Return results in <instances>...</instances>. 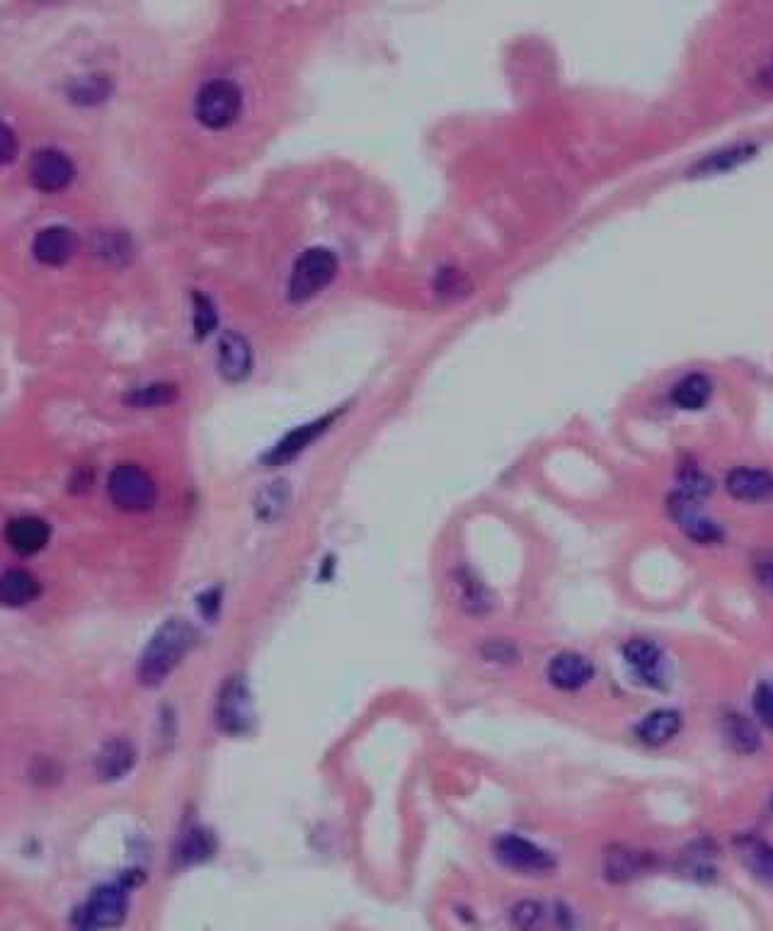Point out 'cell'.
Returning a JSON list of instances; mask_svg holds the SVG:
<instances>
[{"label": "cell", "mask_w": 773, "mask_h": 931, "mask_svg": "<svg viewBox=\"0 0 773 931\" xmlns=\"http://www.w3.org/2000/svg\"><path fill=\"white\" fill-rule=\"evenodd\" d=\"M742 861L752 868L761 881L773 885V844L761 839H744Z\"/></svg>", "instance_id": "obj_24"}, {"label": "cell", "mask_w": 773, "mask_h": 931, "mask_svg": "<svg viewBox=\"0 0 773 931\" xmlns=\"http://www.w3.org/2000/svg\"><path fill=\"white\" fill-rule=\"evenodd\" d=\"M39 594V582L32 573L22 568L5 570L3 582H0V597L8 607H25Z\"/></svg>", "instance_id": "obj_22"}, {"label": "cell", "mask_w": 773, "mask_h": 931, "mask_svg": "<svg viewBox=\"0 0 773 931\" xmlns=\"http://www.w3.org/2000/svg\"><path fill=\"white\" fill-rule=\"evenodd\" d=\"M219 367L228 379H243L253 367V350L250 342L236 330H228L219 340Z\"/></svg>", "instance_id": "obj_15"}, {"label": "cell", "mask_w": 773, "mask_h": 931, "mask_svg": "<svg viewBox=\"0 0 773 931\" xmlns=\"http://www.w3.org/2000/svg\"><path fill=\"white\" fill-rule=\"evenodd\" d=\"M73 173H76L73 161L66 156L64 151H61V148L44 146L32 153L30 177L39 190H47V192L61 190V187H66L68 182H71Z\"/></svg>", "instance_id": "obj_10"}, {"label": "cell", "mask_w": 773, "mask_h": 931, "mask_svg": "<svg viewBox=\"0 0 773 931\" xmlns=\"http://www.w3.org/2000/svg\"><path fill=\"white\" fill-rule=\"evenodd\" d=\"M509 922L517 931H541L546 924V910H543L541 902L534 900L517 902L509 912Z\"/></svg>", "instance_id": "obj_27"}, {"label": "cell", "mask_w": 773, "mask_h": 931, "mask_svg": "<svg viewBox=\"0 0 773 931\" xmlns=\"http://www.w3.org/2000/svg\"><path fill=\"white\" fill-rule=\"evenodd\" d=\"M216 723L223 733L243 735L253 725V696L240 675L226 679L216 699Z\"/></svg>", "instance_id": "obj_5"}, {"label": "cell", "mask_w": 773, "mask_h": 931, "mask_svg": "<svg viewBox=\"0 0 773 931\" xmlns=\"http://www.w3.org/2000/svg\"><path fill=\"white\" fill-rule=\"evenodd\" d=\"M483 658L488 662H500V665H509V662L517 660V648H514L509 641H502V638H495L483 645Z\"/></svg>", "instance_id": "obj_35"}, {"label": "cell", "mask_w": 773, "mask_h": 931, "mask_svg": "<svg viewBox=\"0 0 773 931\" xmlns=\"http://www.w3.org/2000/svg\"><path fill=\"white\" fill-rule=\"evenodd\" d=\"M129 910V883L117 881L100 885L90 895L83 915V931H100L119 927Z\"/></svg>", "instance_id": "obj_6"}, {"label": "cell", "mask_w": 773, "mask_h": 931, "mask_svg": "<svg viewBox=\"0 0 773 931\" xmlns=\"http://www.w3.org/2000/svg\"><path fill=\"white\" fill-rule=\"evenodd\" d=\"M725 488L740 502H766L773 498V473L766 468L737 466L725 476Z\"/></svg>", "instance_id": "obj_11"}, {"label": "cell", "mask_w": 773, "mask_h": 931, "mask_svg": "<svg viewBox=\"0 0 773 931\" xmlns=\"http://www.w3.org/2000/svg\"><path fill=\"white\" fill-rule=\"evenodd\" d=\"M337 272V255L332 253L325 245H313V248L303 250L299 260L294 262L289 279V296L294 301L308 299L316 291H320L325 284L335 277Z\"/></svg>", "instance_id": "obj_3"}, {"label": "cell", "mask_w": 773, "mask_h": 931, "mask_svg": "<svg viewBox=\"0 0 773 931\" xmlns=\"http://www.w3.org/2000/svg\"><path fill=\"white\" fill-rule=\"evenodd\" d=\"M766 81H771V83H773V54H771L769 66H766Z\"/></svg>", "instance_id": "obj_38"}, {"label": "cell", "mask_w": 773, "mask_h": 931, "mask_svg": "<svg viewBox=\"0 0 773 931\" xmlns=\"http://www.w3.org/2000/svg\"><path fill=\"white\" fill-rule=\"evenodd\" d=\"M679 485H681L679 493L686 495V498H691V500L708 498V495L713 493V481H710V476H706L703 471H698L696 466L681 468Z\"/></svg>", "instance_id": "obj_29"}, {"label": "cell", "mask_w": 773, "mask_h": 931, "mask_svg": "<svg viewBox=\"0 0 773 931\" xmlns=\"http://www.w3.org/2000/svg\"><path fill=\"white\" fill-rule=\"evenodd\" d=\"M211 851H214V844H211L209 832L192 827V830L182 837L180 849H177V859L185 861V864H197V861L209 859Z\"/></svg>", "instance_id": "obj_26"}, {"label": "cell", "mask_w": 773, "mask_h": 931, "mask_svg": "<svg viewBox=\"0 0 773 931\" xmlns=\"http://www.w3.org/2000/svg\"><path fill=\"white\" fill-rule=\"evenodd\" d=\"M73 245H76V238H73L71 228L64 224H51L44 226L42 231L34 236L32 250L34 255L42 262H47V265H61V262H66L68 257H71Z\"/></svg>", "instance_id": "obj_14"}, {"label": "cell", "mask_w": 773, "mask_h": 931, "mask_svg": "<svg viewBox=\"0 0 773 931\" xmlns=\"http://www.w3.org/2000/svg\"><path fill=\"white\" fill-rule=\"evenodd\" d=\"M107 490L117 507L129 512H141L156 502V481L139 464H117L107 478Z\"/></svg>", "instance_id": "obj_2"}, {"label": "cell", "mask_w": 773, "mask_h": 931, "mask_svg": "<svg viewBox=\"0 0 773 931\" xmlns=\"http://www.w3.org/2000/svg\"><path fill=\"white\" fill-rule=\"evenodd\" d=\"M330 422H332V415H328V418L308 422V425L296 427L294 432L286 434V437L277 444V447H274L272 451H267L265 459L269 461V464H282V461H286V459H294V456L299 454V451L306 449L308 444H311L313 439H316L318 434L330 425Z\"/></svg>", "instance_id": "obj_20"}, {"label": "cell", "mask_w": 773, "mask_h": 931, "mask_svg": "<svg viewBox=\"0 0 773 931\" xmlns=\"http://www.w3.org/2000/svg\"><path fill=\"white\" fill-rule=\"evenodd\" d=\"M725 735L730 745L735 747L740 755H752L759 750V733L752 723L744 716H730L725 725Z\"/></svg>", "instance_id": "obj_25"}, {"label": "cell", "mask_w": 773, "mask_h": 931, "mask_svg": "<svg viewBox=\"0 0 773 931\" xmlns=\"http://www.w3.org/2000/svg\"><path fill=\"white\" fill-rule=\"evenodd\" d=\"M713 384L706 374H689L672 388V403L681 410H701L710 401Z\"/></svg>", "instance_id": "obj_23"}, {"label": "cell", "mask_w": 773, "mask_h": 931, "mask_svg": "<svg viewBox=\"0 0 773 931\" xmlns=\"http://www.w3.org/2000/svg\"><path fill=\"white\" fill-rule=\"evenodd\" d=\"M752 570H754V580H757L764 590L773 592V548L759 551L757 556L752 558Z\"/></svg>", "instance_id": "obj_34"}, {"label": "cell", "mask_w": 773, "mask_h": 931, "mask_svg": "<svg viewBox=\"0 0 773 931\" xmlns=\"http://www.w3.org/2000/svg\"><path fill=\"white\" fill-rule=\"evenodd\" d=\"M623 660H626V665H631V670L643 682L657 684L662 670L660 645L647 641V638H633V641L623 645Z\"/></svg>", "instance_id": "obj_16"}, {"label": "cell", "mask_w": 773, "mask_h": 931, "mask_svg": "<svg viewBox=\"0 0 773 931\" xmlns=\"http://www.w3.org/2000/svg\"><path fill=\"white\" fill-rule=\"evenodd\" d=\"M594 677L592 660L580 653H560L548 665V679L555 689L577 691L587 687Z\"/></svg>", "instance_id": "obj_12"}, {"label": "cell", "mask_w": 773, "mask_h": 931, "mask_svg": "<svg viewBox=\"0 0 773 931\" xmlns=\"http://www.w3.org/2000/svg\"><path fill=\"white\" fill-rule=\"evenodd\" d=\"M495 856L502 866L524 876H546L555 868V859L546 849L519 835H500L495 839Z\"/></svg>", "instance_id": "obj_7"}, {"label": "cell", "mask_w": 773, "mask_h": 931, "mask_svg": "<svg viewBox=\"0 0 773 931\" xmlns=\"http://www.w3.org/2000/svg\"><path fill=\"white\" fill-rule=\"evenodd\" d=\"M754 713L761 721L764 728L773 730V684H759L757 691H754Z\"/></svg>", "instance_id": "obj_33"}, {"label": "cell", "mask_w": 773, "mask_h": 931, "mask_svg": "<svg viewBox=\"0 0 773 931\" xmlns=\"http://www.w3.org/2000/svg\"><path fill=\"white\" fill-rule=\"evenodd\" d=\"M240 107H243L240 88L236 83L223 81V78L204 83L197 90V97H194V112H197L199 122L214 129L228 127L231 122H236Z\"/></svg>", "instance_id": "obj_4"}, {"label": "cell", "mask_w": 773, "mask_h": 931, "mask_svg": "<svg viewBox=\"0 0 773 931\" xmlns=\"http://www.w3.org/2000/svg\"><path fill=\"white\" fill-rule=\"evenodd\" d=\"M669 517L674 519V524L681 529V534L689 536L698 546H715L725 539L718 522H713L708 514H703L701 507L696 505V500L686 498V495L681 493L669 498Z\"/></svg>", "instance_id": "obj_8"}, {"label": "cell", "mask_w": 773, "mask_h": 931, "mask_svg": "<svg viewBox=\"0 0 773 931\" xmlns=\"http://www.w3.org/2000/svg\"><path fill=\"white\" fill-rule=\"evenodd\" d=\"M175 393H177L175 386H170V384H148V386L136 388V391H131L127 396V401L139 403V405H160V403L173 401Z\"/></svg>", "instance_id": "obj_31"}, {"label": "cell", "mask_w": 773, "mask_h": 931, "mask_svg": "<svg viewBox=\"0 0 773 931\" xmlns=\"http://www.w3.org/2000/svg\"><path fill=\"white\" fill-rule=\"evenodd\" d=\"M216 325V308L214 301L206 299L202 291H194V330L199 338H204Z\"/></svg>", "instance_id": "obj_32"}, {"label": "cell", "mask_w": 773, "mask_h": 931, "mask_svg": "<svg viewBox=\"0 0 773 931\" xmlns=\"http://www.w3.org/2000/svg\"><path fill=\"white\" fill-rule=\"evenodd\" d=\"M49 524L39 517H15L10 519L8 529H5V539L13 551L22 553V556H32V553L42 551L49 541Z\"/></svg>", "instance_id": "obj_13"}, {"label": "cell", "mask_w": 773, "mask_h": 931, "mask_svg": "<svg viewBox=\"0 0 773 931\" xmlns=\"http://www.w3.org/2000/svg\"><path fill=\"white\" fill-rule=\"evenodd\" d=\"M681 730V716L672 708H660V711L647 713L643 721L635 728V738L647 747H662L669 740L677 738Z\"/></svg>", "instance_id": "obj_17"}, {"label": "cell", "mask_w": 773, "mask_h": 931, "mask_svg": "<svg viewBox=\"0 0 773 931\" xmlns=\"http://www.w3.org/2000/svg\"><path fill=\"white\" fill-rule=\"evenodd\" d=\"M456 592H458V602H461L463 611L473 616H483L488 614L492 609V594L488 592V587L483 585L473 573L468 570H458L454 578Z\"/></svg>", "instance_id": "obj_21"}, {"label": "cell", "mask_w": 773, "mask_h": 931, "mask_svg": "<svg viewBox=\"0 0 773 931\" xmlns=\"http://www.w3.org/2000/svg\"><path fill=\"white\" fill-rule=\"evenodd\" d=\"M754 153H757V144H732L727 148H720V151L708 153V156H703L701 161L694 165L691 173H694V177L730 173V170H735L737 165L747 163Z\"/></svg>", "instance_id": "obj_19"}, {"label": "cell", "mask_w": 773, "mask_h": 931, "mask_svg": "<svg viewBox=\"0 0 773 931\" xmlns=\"http://www.w3.org/2000/svg\"><path fill=\"white\" fill-rule=\"evenodd\" d=\"M286 500H289V493H286L284 483H272L257 493L255 505H257V512H260V517L274 519L286 507Z\"/></svg>", "instance_id": "obj_30"}, {"label": "cell", "mask_w": 773, "mask_h": 931, "mask_svg": "<svg viewBox=\"0 0 773 931\" xmlns=\"http://www.w3.org/2000/svg\"><path fill=\"white\" fill-rule=\"evenodd\" d=\"M110 78L105 73H90V76H80L71 83V97L78 102H97L110 93Z\"/></svg>", "instance_id": "obj_28"}, {"label": "cell", "mask_w": 773, "mask_h": 931, "mask_svg": "<svg viewBox=\"0 0 773 931\" xmlns=\"http://www.w3.org/2000/svg\"><path fill=\"white\" fill-rule=\"evenodd\" d=\"M437 284L439 289L444 291H463V287H466V277L458 270H439Z\"/></svg>", "instance_id": "obj_37"}, {"label": "cell", "mask_w": 773, "mask_h": 931, "mask_svg": "<svg viewBox=\"0 0 773 931\" xmlns=\"http://www.w3.org/2000/svg\"><path fill=\"white\" fill-rule=\"evenodd\" d=\"M194 638H197V633H194V628L187 624L185 619L165 621V624L153 633L146 650L141 653L139 667H136L139 682L146 684V687H158V684H163L165 679L170 677V672L180 665L182 658L190 653Z\"/></svg>", "instance_id": "obj_1"}, {"label": "cell", "mask_w": 773, "mask_h": 931, "mask_svg": "<svg viewBox=\"0 0 773 931\" xmlns=\"http://www.w3.org/2000/svg\"><path fill=\"white\" fill-rule=\"evenodd\" d=\"M655 866V854L645 849L626 847V844H614L606 849L604 861H601V871L609 883H628L635 878L645 876Z\"/></svg>", "instance_id": "obj_9"}, {"label": "cell", "mask_w": 773, "mask_h": 931, "mask_svg": "<svg viewBox=\"0 0 773 931\" xmlns=\"http://www.w3.org/2000/svg\"><path fill=\"white\" fill-rule=\"evenodd\" d=\"M15 153H17L15 131L10 129L8 124H3V127H0V156H3V163L13 161Z\"/></svg>", "instance_id": "obj_36"}, {"label": "cell", "mask_w": 773, "mask_h": 931, "mask_svg": "<svg viewBox=\"0 0 773 931\" xmlns=\"http://www.w3.org/2000/svg\"><path fill=\"white\" fill-rule=\"evenodd\" d=\"M136 762L134 747L127 740H110L95 757V774L100 781H117L127 776Z\"/></svg>", "instance_id": "obj_18"}]
</instances>
